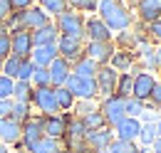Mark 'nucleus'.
<instances>
[{
    "label": "nucleus",
    "instance_id": "nucleus-1",
    "mask_svg": "<svg viewBox=\"0 0 161 153\" xmlns=\"http://www.w3.org/2000/svg\"><path fill=\"white\" fill-rule=\"evenodd\" d=\"M97 13H99V20L112 32L129 30L134 25V15L129 13V8L121 0H99L97 3Z\"/></svg>",
    "mask_w": 161,
    "mask_h": 153
},
{
    "label": "nucleus",
    "instance_id": "nucleus-2",
    "mask_svg": "<svg viewBox=\"0 0 161 153\" xmlns=\"http://www.w3.org/2000/svg\"><path fill=\"white\" fill-rule=\"evenodd\" d=\"M57 32L62 37H75V40H84V15L75 13V10H64L62 15H57L55 20Z\"/></svg>",
    "mask_w": 161,
    "mask_h": 153
},
{
    "label": "nucleus",
    "instance_id": "nucleus-3",
    "mask_svg": "<svg viewBox=\"0 0 161 153\" xmlns=\"http://www.w3.org/2000/svg\"><path fill=\"white\" fill-rule=\"evenodd\" d=\"M99 114L104 116L107 129H114L119 121L126 119V114H124V99L117 96V94L104 96V99H102V104H99Z\"/></svg>",
    "mask_w": 161,
    "mask_h": 153
},
{
    "label": "nucleus",
    "instance_id": "nucleus-4",
    "mask_svg": "<svg viewBox=\"0 0 161 153\" xmlns=\"http://www.w3.org/2000/svg\"><path fill=\"white\" fill-rule=\"evenodd\" d=\"M30 104H32V106L40 111V116L60 114V109H57V101H55V92H52V87H32Z\"/></svg>",
    "mask_w": 161,
    "mask_h": 153
},
{
    "label": "nucleus",
    "instance_id": "nucleus-5",
    "mask_svg": "<svg viewBox=\"0 0 161 153\" xmlns=\"http://www.w3.org/2000/svg\"><path fill=\"white\" fill-rule=\"evenodd\" d=\"M64 87L72 92V96H75L77 101H92V99L97 96V84H94V79H84V76L69 74L67 82H64Z\"/></svg>",
    "mask_w": 161,
    "mask_h": 153
},
{
    "label": "nucleus",
    "instance_id": "nucleus-6",
    "mask_svg": "<svg viewBox=\"0 0 161 153\" xmlns=\"http://www.w3.org/2000/svg\"><path fill=\"white\" fill-rule=\"evenodd\" d=\"M42 121H45V116H30L27 121H22V136H20V143L25 151H30V146L32 143H37L45 131H42Z\"/></svg>",
    "mask_w": 161,
    "mask_h": 153
},
{
    "label": "nucleus",
    "instance_id": "nucleus-7",
    "mask_svg": "<svg viewBox=\"0 0 161 153\" xmlns=\"http://www.w3.org/2000/svg\"><path fill=\"white\" fill-rule=\"evenodd\" d=\"M57 55H60L64 62H69V67L75 62H80L84 57V45L82 40H75V37H57Z\"/></svg>",
    "mask_w": 161,
    "mask_h": 153
},
{
    "label": "nucleus",
    "instance_id": "nucleus-8",
    "mask_svg": "<svg viewBox=\"0 0 161 153\" xmlns=\"http://www.w3.org/2000/svg\"><path fill=\"white\" fill-rule=\"evenodd\" d=\"M32 52V30H15L10 32V55L27 59Z\"/></svg>",
    "mask_w": 161,
    "mask_h": 153
},
{
    "label": "nucleus",
    "instance_id": "nucleus-9",
    "mask_svg": "<svg viewBox=\"0 0 161 153\" xmlns=\"http://www.w3.org/2000/svg\"><path fill=\"white\" fill-rule=\"evenodd\" d=\"M117 79H119V72H117V69H112L109 64L99 67V69H97V74H94L97 94H102V96H112V94H114V89H117Z\"/></svg>",
    "mask_w": 161,
    "mask_h": 153
},
{
    "label": "nucleus",
    "instance_id": "nucleus-10",
    "mask_svg": "<svg viewBox=\"0 0 161 153\" xmlns=\"http://www.w3.org/2000/svg\"><path fill=\"white\" fill-rule=\"evenodd\" d=\"M114 42H87L84 45V57H89L94 64H99V67H104V64H109V57L114 55Z\"/></svg>",
    "mask_w": 161,
    "mask_h": 153
},
{
    "label": "nucleus",
    "instance_id": "nucleus-11",
    "mask_svg": "<svg viewBox=\"0 0 161 153\" xmlns=\"http://www.w3.org/2000/svg\"><path fill=\"white\" fill-rule=\"evenodd\" d=\"M154 84H156V79L151 72H144L141 69L139 74L134 76V87H131V96L141 101V104H146L149 101V96H151V89H154Z\"/></svg>",
    "mask_w": 161,
    "mask_h": 153
},
{
    "label": "nucleus",
    "instance_id": "nucleus-12",
    "mask_svg": "<svg viewBox=\"0 0 161 153\" xmlns=\"http://www.w3.org/2000/svg\"><path fill=\"white\" fill-rule=\"evenodd\" d=\"M84 37L87 42H112V30L99 18L84 20Z\"/></svg>",
    "mask_w": 161,
    "mask_h": 153
},
{
    "label": "nucleus",
    "instance_id": "nucleus-13",
    "mask_svg": "<svg viewBox=\"0 0 161 153\" xmlns=\"http://www.w3.org/2000/svg\"><path fill=\"white\" fill-rule=\"evenodd\" d=\"M67 116L62 114H52V116H45V121H42V131L47 138H52V141H60L62 136H64V129H67Z\"/></svg>",
    "mask_w": 161,
    "mask_h": 153
},
{
    "label": "nucleus",
    "instance_id": "nucleus-14",
    "mask_svg": "<svg viewBox=\"0 0 161 153\" xmlns=\"http://www.w3.org/2000/svg\"><path fill=\"white\" fill-rule=\"evenodd\" d=\"M47 72H50V82H52V87H64L67 76L72 74V67H69V62H64V59L57 55V57L50 62Z\"/></svg>",
    "mask_w": 161,
    "mask_h": 153
},
{
    "label": "nucleus",
    "instance_id": "nucleus-15",
    "mask_svg": "<svg viewBox=\"0 0 161 153\" xmlns=\"http://www.w3.org/2000/svg\"><path fill=\"white\" fill-rule=\"evenodd\" d=\"M114 141V131H109L107 126L104 129H97V131H87V148L92 151H107L109 143Z\"/></svg>",
    "mask_w": 161,
    "mask_h": 153
},
{
    "label": "nucleus",
    "instance_id": "nucleus-16",
    "mask_svg": "<svg viewBox=\"0 0 161 153\" xmlns=\"http://www.w3.org/2000/svg\"><path fill=\"white\" fill-rule=\"evenodd\" d=\"M139 131H141V121L139 119H124L114 126V138L119 141H136L139 138Z\"/></svg>",
    "mask_w": 161,
    "mask_h": 153
},
{
    "label": "nucleus",
    "instance_id": "nucleus-17",
    "mask_svg": "<svg viewBox=\"0 0 161 153\" xmlns=\"http://www.w3.org/2000/svg\"><path fill=\"white\" fill-rule=\"evenodd\" d=\"M20 136H22V124L18 121H13L10 116H5V119H0V141L8 146V143H20Z\"/></svg>",
    "mask_w": 161,
    "mask_h": 153
},
{
    "label": "nucleus",
    "instance_id": "nucleus-18",
    "mask_svg": "<svg viewBox=\"0 0 161 153\" xmlns=\"http://www.w3.org/2000/svg\"><path fill=\"white\" fill-rule=\"evenodd\" d=\"M50 22V15L42 10L40 5H30L27 10H22V25H25V30H37L42 25H47Z\"/></svg>",
    "mask_w": 161,
    "mask_h": 153
},
{
    "label": "nucleus",
    "instance_id": "nucleus-19",
    "mask_svg": "<svg viewBox=\"0 0 161 153\" xmlns=\"http://www.w3.org/2000/svg\"><path fill=\"white\" fill-rule=\"evenodd\" d=\"M136 13L146 25L156 22L161 20V0H136Z\"/></svg>",
    "mask_w": 161,
    "mask_h": 153
},
{
    "label": "nucleus",
    "instance_id": "nucleus-20",
    "mask_svg": "<svg viewBox=\"0 0 161 153\" xmlns=\"http://www.w3.org/2000/svg\"><path fill=\"white\" fill-rule=\"evenodd\" d=\"M57 37H60L57 25L50 20L47 25H42V27H37V30H32V47H40V45H57Z\"/></svg>",
    "mask_w": 161,
    "mask_h": 153
},
{
    "label": "nucleus",
    "instance_id": "nucleus-21",
    "mask_svg": "<svg viewBox=\"0 0 161 153\" xmlns=\"http://www.w3.org/2000/svg\"><path fill=\"white\" fill-rule=\"evenodd\" d=\"M57 57V45H40V47H32L30 59L35 67H50V62Z\"/></svg>",
    "mask_w": 161,
    "mask_h": 153
},
{
    "label": "nucleus",
    "instance_id": "nucleus-22",
    "mask_svg": "<svg viewBox=\"0 0 161 153\" xmlns=\"http://www.w3.org/2000/svg\"><path fill=\"white\" fill-rule=\"evenodd\" d=\"M131 64H134V57H131V52H126V50H114V55L109 57V67L117 69V72H129Z\"/></svg>",
    "mask_w": 161,
    "mask_h": 153
},
{
    "label": "nucleus",
    "instance_id": "nucleus-23",
    "mask_svg": "<svg viewBox=\"0 0 161 153\" xmlns=\"http://www.w3.org/2000/svg\"><path fill=\"white\" fill-rule=\"evenodd\" d=\"M80 121L84 124V129L87 131H97V129H104L107 124H104V116L99 114V106H94V109H89V111H84L80 116Z\"/></svg>",
    "mask_w": 161,
    "mask_h": 153
},
{
    "label": "nucleus",
    "instance_id": "nucleus-24",
    "mask_svg": "<svg viewBox=\"0 0 161 153\" xmlns=\"http://www.w3.org/2000/svg\"><path fill=\"white\" fill-rule=\"evenodd\" d=\"M97 69H99V64H94L89 57H82L80 62H75V64H72V74L84 76V79H94Z\"/></svg>",
    "mask_w": 161,
    "mask_h": 153
},
{
    "label": "nucleus",
    "instance_id": "nucleus-25",
    "mask_svg": "<svg viewBox=\"0 0 161 153\" xmlns=\"http://www.w3.org/2000/svg\"><path fill=\"white\" fill-rule=\"evenodd\" d=\"M52 92H55V101H57V109L60 111H69L77 104V99L72 96V92L67 87H52Z\"/></svg>",
    "mask_w": 161,
    "mask_h": 153
},
{
    "label": "nucleus",
    "instance_id": "nucleus-26",
    "mask_svg": "<svg viewBox=\"0 0 161 153\" xmlns=\"http://www.w3.org/2000/svg\"><path fill=\"white\" fill-rule=\"evenodd\" d=\"M131 87H134V76L129 74V72H119V79H117V89H114V94L121 96V99H126V96H131Z\"/></svg>",
    "mask_w": 161,
    "mask_h": 153
},
{
    "label": "nucleus",
    "instance_id": "nucleus-27",
    "mask_svg": "<svg viewBox=\"0 0 161 153\" xmlns=\"http://www.w3.org/2000/svg\"><path fill=\"white\" fill-rule=\"evenodd\" d=\"M30 96H32V84L30 82H15V87H13V101L30 104Z\"/></svg>",
    "mask_w": 161,
    "mask_h": 153
},
{
    "label": "nucleus",
    "instance_id": "nucleus-28",
    "mask_svg": "<svg viewBox=\"0 0 161 153\" xmlns=\"http://www.w3.org/2000/svg\"><path fill=\"white\" fill-rule=\"evenodd\" d=\"M57 151H60L57 141H52V138L42 136L37 143H32V146H30V151H27V153H57Z\"/></svg>",
    "mask_w": 161,
    "mask_h": 153
},
{
    "label": "nucleus",
    "instance_id": "nucleus-29",
    "mask_svg": "<svg viewBox=\"0 0 161 153\" xmlns=\"http://www.w3.org/2000/svg\"><path fill=\"white\" fill-rule=\"evenodd\" d=\"M40 8L47 15L57 18V15H62V13L67 10V0H40Z\"/></svg>",
    "mask_w": 161,
    "mask_h": 153
},
{
    "label": "nucleus",
    "instance_id": "nucleus-30",
    "mask_svg": "<svg viewBox=\"0 0 161 153\" xmlns=\"http://www.w3.org/2000/svg\"><path fill=\"white\" fill-rule=\"evenodd\" d=\"M30 104H25V101H13V111H10V119L13 121H18V124H22V121H27L30 119Z\"/></svg>",
    "mask_w": 161,
    "mask_h": 153
},
{
    "label": "nucleus",
    "instance_id": "nucleus-31",
    "mask_svg": "<svg viewBox=\"0 0 161 153\" xmlns=\"http://www.w3.org/2000/svg\"><path fill=\"white\" fill-rule=\"evenodd\" d=\"M107 151L109 153H139V148H136L134 141H119V138H114Z\"/></svg>",
    "mask_w": 161,
    "mask_h": 153
},
{
    "label": "nucleus",
    "instance_id": "nucleus-32",
    "mask_svg": "<svg viewBox=\"0 0 161 153\" xmlns=\"http://www.w3.org/2000/svg\"><path fill=\"white\" fill-rule=\"evenodd\" d=\"M124 114L129 116V119H139V116L144 114V104L136 101L134 96H126V99H124Z\"/></svg>",
    "mask_w": 161,
    "mask_h": 153
},
{
    "label": "nucleus",
    "instance_id": "nucleus-33",
    "mask_svg": "<svg viewBox=\"0 0 161 153\" xmlns=\"http://www.w3.org/2000/svg\"><path fill=\"white\" fill-rule=\"evenodd\" d=\"M20 57H15V55H10L8 59H3V72L0 74H5V76H10V79H15L18 76V69H20Z\"/></svg>",
    "mask_w": 161,
    "mask_h": 153
},
{
    "label": "nucleus",
    "instance_id": "nucleus-34",
    "mask_svg": "<svg viewBox=\"0 0 161 153\" xmlns=\"http://www.w3.org/2000/svg\"><path fill=\"white\" fill-rule=\"evenodd\" d=\"M35 64H32V59H22L20 62V69H18V76H15V82H30L32 79V74H35Z\"/></svg>",
    "mask_w": 161,
    "mask_h": 153
},
{
    "label": "nucleus",
    "instance_id": "nucleus-35",
    "mask_svg": "<svg viewBox=\"0 0 161 153\" xmlns=\"http://www.w3.org/2000/svg\"><path fill=\"white\" fill-rule=\"evenodd\" d=\"M136 141L144 143V148H149V146L156 141V129H154V124H141V131H139V138H136Z\"/></svg>",
    "mask_w": 161,
    "mask_h": 153
},
{
    "label": "nucleus",
    "instance_id": "nucleus-36",
    "mask_svg": "<svg viewBox=\"0 0 161 153\" xmlns=\"http://www.w3.org/2000/svg\"><path fill=\"white\" fill-rule=\"evenodd\" d=\"M97 3L99 0H67V8L82 10V13H97Z\"/></svg>",
    "mask_w": 161,
    "mask_h": 153
},
{
    "label": "nucleus",
    "instance_id": "nucleus-37",
    "mask_svg": "<svg viewBox=\"0 0 161 153\" xmlns=\"http://www.w3.org/2000/svg\"><path fill=\"white\" fill-rule=\"evenodd\" d=\"M30 84H32V87H52L47 67H37V69H35V74H32V79H30Z\"/></svg>",
    "mask_w": 161,
    "mask_h": 153
},
{
    "label": "nucleus",
    "instance_id": "nucleus-38",
    "mask_svg": "<svg viewBox=\"0 0 161 153\" xmlns=\"http://www.w3.org/2000/svg\"><path fill=\"white\" fill-rule=\"evenodd\" d=\"M141 62H144V67H146V69H144V72H149V69H151V72H154V69H159V67H156V55H154V50H151V47H146V45H141Z\"/></svg>",
    "mask_w": 161,
    "mask_h": 153
},
{
    "label": "nucleus",
    "instance_id": "nucleus-39",
    "mask_svg": "<svg viewBox=\"0 0 161 153\" xmlns=\"http://www.w3.org/2000/svg\"><path fill=\"white\" fill-rule=\"evenodd\" d=\"M13 87H15V79L0 74V99H13Z\"/></svg>",
    "mask_w": 161,
    "mask_h": 153
},
{
    "label": "nucleus",
    "instance_id": "nucleus-40",
    "mask_svg": "<svg viewBox=\"0 0 161 153\" xmlns=\"http://www.w3.org/2000/svg\"><path fill=\"white\" fill-rule=\"evenodd\" d=\"M10 57V35H0V59Z\"/></svg>",
    "mask_w": 161,
    "mask_h": 153
},
{
    "label": "nucleus",
    "instance_id": "nucleus-41",
    "mask_svg": "<svg viewBox=\"0 0 161 153\" xmlns=\"http://www.w3.org/2000/svg\"><path fill=\"white\" fill-rule=\"evenodd\" d=\"M10 111H13V99H0V119L10 116Z\"/></svg>",
    "mask_w": 161,
    "mask_h": 153
},
{
    "label": "nucleus",
    "instance_id": "nucleus-42",
    "mask_svg": "<svg viewBox=\"0 0 161 153\" xmlns=\"http://www.w3.org/2000/svg\"><path fill=\"white\" fill-rule=\"evenodd\" d=\"M149 101H151V104H156V106H161V82H156V84H154Z\"/></svg>",
    "mask_w": 161,
    "mask_h": 153
},
{
    "label": "nucleus",
    "instance_id": "nucleus-43",
    "mask_svg": "<svg viewBox=\"0 0 161 153\" xmlns=\"http://www.w3.org/2000/svg\"><path fill=\"white\" fill-rule=\"evenodd\" d=\"M10 13H13L10 3H8V0H0V22H5V20L10 18Z\"/></svg>",
    "mask_w": 161,
    "mask_h": 153
},
{
    "label": "nucleus",
    "instance_id": "nucleus-44",
    "mask_svg": "<svg viewBox=\"0 0 161 153\" xmlns=\"http://www.w3.org/2000/svg\"><path fill=\"white\" fill-rule=\"evenodd\" d=\"M8 3H10L13 10H27V8L32 5V0H8Z\"/></svg>",
    "mask_w": 161,
    "mask_h": 153
},
{
    "label": "nucleus",
    "instance_id": "nucleus-45",
    "mask_svg": "<svg viewBox=\"0 0 161 153\" xmlns=\"http://www.w3.org/2000/svg\"><path fill=\"white\" fill-rule=\"evenodd\" d=\"M149 32H151V37H154V40H159V42H161V20H156V22L149 25Z\"/></svg>",
    "mask_w": 161,
    "mask_h": 153
},
{
    "label": "nucleus",
    "instance_id": "nucleus-46",
    "mask_svg": "<svg viewBox=\"0 0 161 153\" xmlns=\"http://www.w3.org/2000/svg\"><path fill=\"white\" fill-rule=\"evenodd\" d=\"M151 153H161V138H156V141L151 143Z\"/></svg>",
    "mask_w": 161,
    "mask_h": 153
},
{
    "label": "nucleus",
    "instance_id": "nucleus-47",
    "mask_svg": "<svg viewBox=\"0 0 161 153\" xmlns=\"http://www.w3.org/2000/svg\"><path fill=\"white\" fill-rule=\"evenodd\" d=\"M154 55H156V67L161 69V47H159V50H154Z\"/></svg>",
    "mask_w": 161,
    "mask_h": 153
},
{
    "label": "nucleus",
    "instance_id": "nucleus-48",
    "mask_svg": "<svg viewBox=\"0 0 161 153\" xmlns=\"http://www.w3.org/2000/svg\"><path fill=\"white\" fill-rule=\"evenodd\" d=\"M154 129H156V138H161V119L154 124Z\"/></svg>",
    "mask_w": 161,
    "mask_h": 153
},
{
    "label": "nucleus",
    "instance_id": "nucleus-49",
    "mask_svg": "<svg viewBox=\"0 0 161 153\" xmlns=\"http://www.w3.org/2000/svg\"><path fill=\"white\" fill-rule=\"evenodd\" d=\"M0 153H10V151H8V146H5L3 141H0Z\"/></svg>",
    "mask_w": 161,
    "mask_h": 153
},
{
    "label": "nucleus",
    "instance_id": "nucleus-50",
    "mask_svg": "<svg viewBox=\"0 0 161 153\" xmlns=\"http://www.w3.org/2000/svg\"><path fill=\"white\" fill-rule=\"evenodd\" d=\"M57 153H72V151H67V148H60V151H57Z\"/></svg>",
    "mask_w": 161,
    "mask_h": 153
},
{
    "label": "nucleus",
    "instance_id": "nucleus-51",
    "mask_svg": "<svg viewBox=\"0 0 161 153\" xmlns=\"http://www.w3.org/2000/svg\"><path fill=\"white\" fill-rule=\"evenodd\" d=\"M0 72H3V59H0Z\"/></svg>",
    "mask_w": 161,
    "mask_h": 153
},
{
    "label": "nucleus",
    "instance_id": "nucleus-52",
    "mask_svg": "<svg viewBox=\"0 0 161 153\" xmlns=\"http://www.w3.org/2000/svg\"><path fill=\"white\" fill-rule=\"evenodd\" d=\"M97 153H109V151H97Z\"/></svg>",
    "mask_w": 161,
    "mask_h": 153
},
{
    "label": "nucleus",
    "instance_id": "nucleus-53",
    "mask_svg": "<svg viewBox=\"0 0 161 153\" xmlns=\"http://www.w3.org/2000/svg\"><path fill=\"white\" fill-rule=\"evenodd\" d=\"M18 153H27V151H18Z\"/></svg>",
    "mask_w": 161,
    "mask_h": 153
}]
</instances>
